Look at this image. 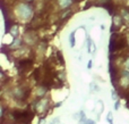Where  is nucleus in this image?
<instances>
[{
  "label": "nucleus",
  "mask_w": 129,
  "mask_h": 124,
  "mask_svg": "<svg viewBox=\"0 0 129 124\" xmlns=\"http://www.w3.org/2000/svg\"><path fill=\"white\" fill-rule=\"evenodd\" d=\"M59 4H60V7L67 8L71 5V0H59Z\"/></svg>",
  "instance_id": "5"
},
{
  "label": "nucleus",
  "mask_w": 129,
  "mask_h": 124,
  "mask_svg": "<svg viewBox=\"0 0 129 124\" xmlns=\"http://www.w3.org/2000/svg\"><path fill=\"white\" fill-rule=\"evenodd\" d=\"M45 92H47V89H45L44 87H39V88L36 89V96H38V97H43V96L45 95Z\"/></svg>",
  "instance_id": "4"
},
{
  "label": "nucleus",
  "mask_w": 129,
  "mask_h": 124,
  "mask_svg": "<svg viewBox=\"0 0 129 124\" xmlns=\"http://www.w3.org/2000/svg\"><path fill=\"white\" fill-rule=\"evenodd\" d=\"M113 20H114V24H116V25H120V22H121L120 17H118V16H114Z\"/></svg>",
  "instance_id": "9"
},
{
  "label": "nucleus",
  "mask_w": 129,
  "mask_h": 124,
  "mask_svg": "<svg viewBox=\"0 0 129 124\" xmlns=\"http://www.w3.org/2000/svg\"><path fill=\"white\" fill-rule=\"evenodd\" d=\"M14 96H16V97H17L18 99H20V100H24L25 98L27 97L26 92H25L22 88H16L15 90H14Z\"/></svg>",
  "instance_id": "3"
},
{
  "label": "nucleus",
  "mask_w": 129,
  "mask_h": 124,
  "mask_svg": "<svg viewBox=\"0 0 129 124\" xmlns=\"http://www.w3.org/2000/svg\"><path fill=\"white\" fill-rule=\"evenodd\" d=\"M20 43H22V42H20V40H15V42L11 45V48H17V47H19Z\"/></svg>",
  "instance_id": "8"
},
{
  "label": "nucleus",
  "mask_w": 129,
  "mask_h": 124,
  "mask_svg": "<svg viewBox=\"0 0 129 124\" xmlns=\"http://www.w3.org/2000/svg\"><path fill=\"white\" fill-rule=\"evenodd\" d=\"M18 25H14L13 27H11V30H10V32H11V34H13L14 36H16L18 34Z\"/></svg>",
  "instance_id": "6"
},
{
  "label": "nucleus",
  "mask_w": 129,
  "mask_h": 124,
  "mask_svg": "<svg viewBox=\"0 0 129 124\" xmlns=\"http://www.w3.org/2000/svg\"><path fill=\"white\" fill-rule=\"evenodd\" d=\"M27 1H32V0H27Z\"/></svg>",
  "instance_id": "16"
},
{
  "label": "nucleus",
  "mask_w": 129,
  "mask_h": 124,
  "mask_svg": "<svg viewBox=\"0 0 129 124\" xmlns=\"http://www.w3.org/2000/svg\"><path fill=\"white\" fill-rule=\"evenodd\" d=\"M108 122L110 124H113L112 123V116H111V113H109V115H108Z\"/></svg>",
  "instance_id": "10"
},
{
  "label": "nucleus",
  "mask_w": 129,
  "mask_h": 124,
  "mask_svg": "<svg viewBox=\"0 0 129 124\" xmlns=\"http://www.w3.org/2000/svg\"><path fill=\"white\" fill-rule=\"evenodd\" d=\"M125 66L129 70V58H127V60L125 61Z\"/></svg>",
  "instance_id": "12"
},
{
  "label": "nucleus",
  "mask_w": 129,
  "mask_h": 124,
  "mask_svg": "<svg viewBox=\"0 0 129 124\" xmlns=\"http://www.w3.org/2000/svg\"><path fill=\"white\" fill-rule=\"evenodd\" d=\"M112 98H113L114 100L117 99V96H116V92H114V91H113V92H112Z\"/></svg>",
  "instance_id": "13"
},
{
  "label": "nucleus",
  "mask_w": 129,
  "mask_h": 124,
  "mask_svg": "<svg viewBox=\"0 0 129 124\" xmlns=\"http://www.w3.org/2000/svg\"><path fill=\"white\" fill-rule=\"evenodd\" d=\"M47 106H48V100L47 99H42V100H40V101L35 105V108H36V111H38L40 114H43L45 112Z\"/></svg>",
  "instance_id": "2"
},
{
  "label": "nucleus",
  "mask_w": 129,
  "mask_h": 124,
  "mask_svg": "<svg viewBox=\"0 0 129 124\" xmlns=\"http://www.w3.org/2000/svg\"><path fill=\"white\" fill-rule=\"evenodd\" d=\"M114 108H116V109L119 108V101H116V106H114Z\"/></svg>",
  "instance_id": "14"
},
{
  "label": "nucleus",
  "mask_w": 129,
  "mask_h": 124,
  "mask_svg": "<svg viewBox=\"0 0 129 124\" xmlns=\"http://www.w3.org/2000/svg\"><path fill=\"white\" fill-rule=\"evenodd\" d=\"M128 41H129V39H128ZM128 43H129V42H128Z\"/></svg>",
  "instance_id": "17"
},
{
  "label": "nucleus",
  "mask_w": 129,
  "mask_h": 124,
  "mask_svg": "<svg viewBox=\"0 0 129 124\" xmlns=\"http://www.w3.org/2000/svg\"><path fill=\"white\" fill-rule=\"evenodd\" d=\"M128 5H129V2H128Z\"/></svg>",
  "instance_id": "18"
},
{
  "label": "nucleus",
  "mask_w": 129,
  "mask_h": 124,
  "mask_svg": "<svg viewBox=\"0 0 129 124\" xmlns=\"http://www.w3.org/2000/svg\"><path fill=\"white\" fill-rule=\"evenodd\" d=\"M70 46L71 47L75 46V32H73V33L70 34Z\"/></svg>",
  "instance_id": "7"
},
{
  "label": "nucleus",
  "mask_w": 129,
  "mask_h": 124,
  "mask_svg": "<svg viewBox=\"0 0 129 124\" xmlns=\"http://www.w3.org/2000/svg\"><path fill=\"white\" fill-rule=\"evenodd\" d=\"M91 66H92V61H88V68H91Z\"/></svg>",
  "instance_id": "15"
},
{
  "label": "nucleus",
  "mask_w": 129,
  "mask_h": 124,
  "mask_svg": "<svg viewBox=\"0 0 129 124\" xmlns=\"http://www.w3.org/2000/svg\"><path fill=\"white\" fill-rule=\"evenodd\" d=\"M122 75H123V76H126V77H129V72H127V71H123V72H122Z\"/></svg>",
  "instance_id": "11"
},
{
  "label": "nucleus",
  "mask_w": 129,
  "mask_h": 124,
  "mask_svg": "<svg viewBox=\"0 0 129 124\" xmlns=\"http://www.w3.org/2000/svg\"><path fill=\"white\" fill-rule=\"evenodd\" d=\"M18 10H19L20 15L24 18H28L32 14V8L28 5H20V6L18 7Z\"/></svg>",
  "instance_id": "1"
}]
</instances>
